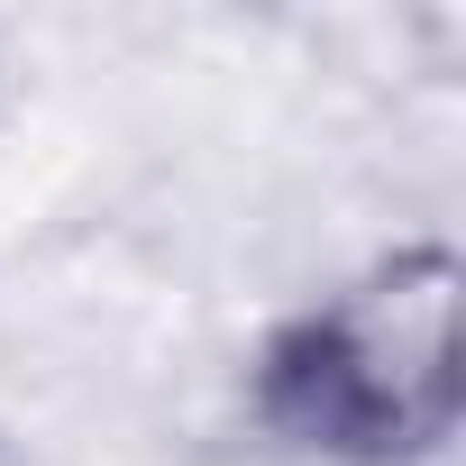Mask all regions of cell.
I'll return each instance as SVG.
<instances>
[{"label":"cell","mask_w":466,"mask_h":466,"mask_svg":"<svg viewBox=\"0 0 466 466\" xmlns=\"http://www.w3.org/2000/svg\"><path fill=\"white\" fill-rule=\"evenodd\" d=\"M248 402L320 466H430L457 439V248H393L293 311Z\"/></svg>","instance_id":"cell-1"}]
</instances>
